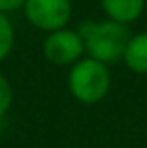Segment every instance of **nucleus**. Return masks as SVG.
<instances>
[{
	"label": "nucleus",
	"instance_id": "1",
	"mask_svg": "<svg viewBox=\"0 0 147 148\" xmlns=\"http://www.w3.org/2000/svg\"><path fill=\"white\" fill-rule=\"evenodd\" d=\"M77 32L83 40L85 54L106 66L123 60L125 49L128 45L130 36H132L126 25L115 23L111 19L85 21L77 28Z\"/></svg>",
	"mask_w": 147,
	"mask_h": 148
},
{
	"label": "nucleus",
	"instance_id": "2",
	"mask_svg": "<svg viewBox=\"0 0 147 148\" xmlns=\"http://www.w3.org/2000/svg\"><path fill=\"white\" fill-rule=\"evenodd\" d=\"M111 88L110 68L98 60L83 56L70 68L68 90L79 103L94 105L107 96Z\"/></svg>",
	"mask_w": 147,
	"mask_h": 148
},
{
	"label": "nucleus",
	"instance_id": "3",
	"mask_svg": "<svg viewBox=\"0 0 147 148\" xmlns=\"http://www.w3.org/2000/svg\"><path fill=\"white\" fill-rule=\"evenodd\" d=\"M23 11L34 28L49 34L66 28L74 15V6L72 0H25Z\"/></svg>",
	"mask_w": 147,
	"mask_h": 148
},
{
	"label": "nucleus",
	"instance_id": "4",
	"mask_svg": "<svg viewBox=\"0 0 147 148\" xmlns=\"http://www.w3.org/2000/svg\"><path fill=\"white\" fill-rule=\"evenodd\" d=\"M42 51H44L45 60L59 68H72L85 54L83 40H81L79 32L68 26L49 32L44 40Z\"/></svg>",
	"mask_w": 147,
	"mask_h": 148
},
{
	"label": "nucleus",
	"instance_id": "5",
	"mask_svg": "<svg viewBox=\"0 0 147 148\" xmlns=\"http://www.w3.org/2000/svg\"><path fill=\"white\" fill-rule=\"evenodd\" d=\"M104 13L107 19L128 26L138 21L145 10V0H100Z\"/></svg>",
	"mask_w": 147,
	"mask_h": 148
},
{
	"label": "nucleus",
	"instance_id": "6",
	"mask_svg": "<svg viewBox=\"0 0 147 148\" xmlns=\"http://www.w3.org/2000/svg\"><path fill=\"white\" fill-rule=\"evenodd\" d=\"M123 62L130 71L138 75L147 73V32H138L130 36L128 45L123 54Z\"/></svg>",
	"mask_w": 147,
	"mask_h": 148
},
{
	"label": "nucleus",
	"instance_id": "7",
	"mask_svg": "<svg viewBox=\"0 0 147 148\" xmlns=\"http://www.w3.org/2000/svg\"><path fill=\"white\" fill-rule=\"evenodd\" d=\"M15 45V28L8 13L0 11V62L11 54Z\"/></svg>",
	"mask_w": 147,
	"mask_h": 148
},
{
	"label": "nucleus",
	"instance_id": "8",
	"mask_svg": "<svg viewBox=\"0 0 147 148\" xmlns=\"http://www.w3.org/2000/svg\"><path fill=\"white\" fill-rule=\"evenodd\" d=\"M11 105H13V86L0 73V118L10 112Z\"/></svg>",
	"mask_w": 147,
	"mask_h": 148
},
{
	"label": "nucleus",
	"instance_id": "9",
	"mask_svg": "<svg viewBox=\"0 0 147 148\" xmlns=\"http://www.w3.org/2000/svg\"><path fill=\"white\" fill-rule=\"evenodd\" d=\"M25 0H0V11L2 13H10L15 10H23Z\"/></svg>",
	"mask_w": 147,
	"mask_h": 148
}]
</instances>
